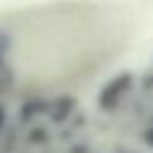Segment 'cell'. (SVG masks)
Segmentation results:
<instances>
[{
  "instance_id": "1",
  "label": "cell",
  "mask_w": 153,
  "mask_h": 153,
  "mask_svg": "<svg viewBox=\"0 0 153 153\" xmlns=\"http://www.w3.org/2000/svg\"><path fill=\"white\" fill-rule=\"evenodd\" d=\"M134 86H136V76H134L131 72H120V74H115L112 79H108V81L100 86V91H98V96H96L98 110H100V112H108V115L115 112V110H120L122 103L131 96Z\"/></svg>"
},
{
  "instance_id": "2",
  "label": "cell",
  "mask_w": 153,
  "mask_h": 153,
  "mask_svg": "<svg viewBox=\"0 0 153 153\" xmlns=\"http://www.w3.org/2000/svg\"><path fill=\"white\" fill-rule=\"evenodd\" d=\"M141 143L153 151V122H148V124L141 129Z\"/></svg>"
},
{
  "instance_id": "3",
  "label": "cell",
  "mask_w": 153,
  "mask_h": 153,
  "mask_svg": "<svg viewBox=\"0 0 153 153\" xmlns=\"http://www.w3.org/2000/svg\"><path fill=\"white\" fill-rule=\"evenodd\" d=\"M7 124H10V112H7V108L0 103V136H2V131L7 129Z\"/></svg>"
},
{
  "instance_id": "4",
  "label": "cell",
  "mask_w": 153,
  "mask_h": 153,
  "mask_svg": "<svg viewBox=\"0 0 153 153\" xmlns=\"http://www.w3.org/2000/svg\"><path fill=\"white\" fill-rule=\"evenodd\" d=\"M141 86H146V88H153V69L148 72V76H146V79H141Z\"/></svg>"
},
{
  "instance_id": "5",
  "label": "cell",
  "mask_w": 153,
  "mask_h": 153,
  "mask_svg": "<svg viewBox=\"0 0 153 153\" xmlns=\"http://www.w3.org/2000/svg\"><path fill=\"white\" fill-rule=\"evenodd\" d=\"M148 122H153V115H151V120H148Z\"/></svg>"
}]
</instances>
